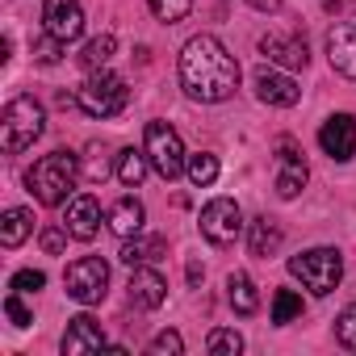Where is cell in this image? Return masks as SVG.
<instances>
[{"mask_svg": "<svg viewBox=\"0 0 356 356\" xmlns=\"http://www.w3.org/2000/svg\"><path fill=\"white\" fill-rule=\"evenodd\" d=\"M181 88L189 101H202V105H218V101H231L235 88H239V63L235 55L214 38V34H193L185 47H181Z\"/></svg>", "mask_w": 356, "mask_h": 356, "instance_id": "1", "label": "cell"}, {"mask_svg": "<svg viewBox=\"0 0 356 356\" xmlns=\"http://www.w3.org/2000/svg\"><path fill=\"white\" fill-rule=\"evenodd\" d=\"M80 176H84V172H80V155L67 151V147H59V151L42 155V159L26 172V189H30L42 206H67Z\"/></svg>", "mask_w": 356, "mask_h": 356, "instance_id": "2", "label": "cell"}, {"mask_svg": "<svg viewBox=\"0 0 356 356\" xmlns=\"http://www.w3.org/2000/svg\"><path fill=\"white\" fill-rule=\"evenodd\" d=\"M47 130V109L34 97H13L0 113V147L5 155H22L26 147H34Z\"/></svg>", "mask_w": 356, "mask_h": 356, "instance_id": "3", "label": "cell"}, {"mask_svg": "<svg viewBox=\"0 0 356 356\" xmlns=\"http://www.w3.org/2000/svg\"><path fill=\"white\" fill-rule=\"evenodd\" d=\"M126 101H130V88H126V80L122 76H113V72H88V80L76 88V105L88 113V118H113V113H122L126 109Z\"/></svg>", "mask_w": 356, "mask_h": 356, "instance_id": "4", "label": "cell"}, {"mask_svg": "<svg viewBox=\"0 0 356 356\" xmlns=\"http://www.w3.org/2000/svg\"><path fill=\"white\" fill-rule=\"evenodd\" d=\"M289 273H293L314 298H327V293L339 285V277H343V256H339L335 248H310V252H302V256L289 260Z\"/></svg>", "mask_w": 356, "mask_h": 356, "instance_id": "5", "label": "cell"}, {"mask_svg": "<svg viewBox=\"0 0 356 356\" xmlns=\"http://www.w3.org/2000/svg\"><path fill=\"white\" fill-rule=\"evenodd\" d=\"M143 151H147L151 168L163 176V181H176V176L185 172V163H189L181 134H176L168 122H147V130H143Z\"/></svg>", "mask_w": 356, "mask_h": 356, "instance_id": "6", "label": "cell"}, {"mask_svg": "<svg viewBox=\"0 0 356 356\" xmlns=\"http://www.w3.org/2000/svg\"><path fill=\"white\" fill-rule=\"evenodd\" d=\"M63 285H67V298H76L80 306H92L109 289V264L101 256H80L76 264H67Z\"/></svg>", "mask_w": 356, "mask_h": 356, "instance_id": "7", "label": "cell"}, {"mask_svg": "<svg viewBox=\"0 0 356 356\" xmlns=\"http://www.w3.org/2000/svg\"><path fill=\"white\" fill-rule=\"evenodd\" d=\"M239 231H243V214H239V206H235L231 197L206 202V210H202V235H206L210 243L227 248V243L239 239Z\"/></svg>", "mask_w": 356, "mask_h": 356, "instance_id": "8", "label": "cell"}, {"mask_svg": "<svg viewBox=\"0 0 356 356\" xmlns=\"http://www.w3.org/2000/svg\"><path fill=\"white\" fill-rule=\"evenodd\" d=\"M306 181H310V168H306V159H302V151H298V143L293 138H281L277 143V197H298L302 189H306Z\"/></svg>", "mask_w": 356, "mask_h": 356, "instance_id": "9", "label": "cell"}, {"mask_svg": "<svg viewBox=\"0 0 356 356\" xmlns=\"http://www.w3.org/2000/svg\"><path fill=\"white\" fill-rule=\"evenodd\" d=\"M318 147H323L327 159L348 163L356 155V118L352 113H331L323 122V130H318Z\"/></svg>", "mask_w": 356, "mask_h": 356, "instance_id": "10", "label": "cell"}, {"mask_svg": "<svg viewBox=\"0 0 356 356\" xmlns=\"http://www.w3.org/2000/svg\"><path fill=\"white\" fill-rule=\"evenodd\" d=\"M42 22H47V34H55L59 42H76L84 34L80 0H42Z\"/></svg>", "mask_w": 356, "mask_h": 356, "instance_id": "11", "label": "cell"}, {"mask_svg": "<svg viewBox=\"0 0 356 356\" xmlns=\"http://www.w3.org/2000/svg\"><path fill=\"white\" fill-rule=\"evenodd\" d=\"M260 55H264L268 63L285 67V72H298V67L310 63V51H306V42H302L298 34H264V38H260Z\"/></svg>", "mask_w": 356, "mask_h": 356, "instance_id": "12", "label": "cell"}, {"mask_svg": "<svg viewBox=\"0 0 356 356\" xmlns=\"http://www.w3.org/2000/svg\"><path fill=\"white\" fill-rule=\"evenodd\" d=\"M63 227H67L72 239H80V243L97 239V231H101V202H97L92 193H76V197L67 202V218H63Z\"/></svg>", "mask_w": 356, "mask_h": 356, "instance_id": "13", "label": "cell"}, {"mask_svg": "<svg viewBox=\"0 0 356 356\" xmlns=\"http://www.w3.org/2000/svg\"><path fill=\"white\" fill-rule=\"evenodd\" d=\"M327 63L343 80H356V26L343 22V26H335L327 34Z\"/></svg>", "mask_w": 356, "mask_h": 356, "instance_id": "14", "label": "cell"}, {"mask_svg": "<svg viewBox=\"0 0 356 356\" xmlns=\"http://www.w3.org/2000/svg\"><path fill=\"white\" fill-rule=\"evenodd\" d=\"M105 348V331L92 314H76L67 318V331H63V352L67 356H80V352H97Z\"/></svg>", "mask_w": 356, "mask_h": 356, "instance_id": "15", "label": "cell"}, {"mask_svg": "<svg viewBox=\"0 0 356 356\" xmlns=\"http://www.w3.org/2000/svg\"><path fill=\"white\" fill-rule=\"evenodd\" d=\"M256 97L264 101V105H281V109H289V105H298L302 101V88L285 76V72H260L256 76Z\"/></svg>", "mask_w": 356, "mask_h": 356, "instance_id": "16", "label": "cell"}, {"mask_svg": "<svg viewBox=\"0 0 356 356\" xmlns=\"http://www.w3.org/2000/svg\"><path fill=\"white\" fill-rule=\"evenodd\" d=\"M163 298H168V281H163L155 268L143 264V268L130 273V302H134V306H143V310H159Z\"/></svg>", "mask_w": 356, "mask_h": 356, "instance_id": "17", "label": "cell"}, {"mask_svg": "<svg viewBox=\"0 0 356 356\" xmlns=\"http://www.w3.org/2000/svg\"><path fill=\"white\" fill-rule=\"evenodd\" d=\"M143 218H147V210H143L138 197H122V202H113L109 214H105V222H109V231H113L118 239L138 235V231H143Z\"/></svg>", "mask_w": 356, "mask_h": 356, "instance_id": "18", "label": "cell"}, {"mask_svg": "<svg viewBox=\"0 0 356 356\" xmlns=\"http://www.w3.org/2000/svg\"><path fill=\"white\" fill-rule=\"evenodd\" d=\"M163 256H168V243H163L159 235H151V239H138V235H130V239L122 243V252H118V260H122V264H130V268L155 264V260H163Z\"/></svg>", "mask_w": 356, "mask_h": 356, "instance_id": "19", "label": "cell"}, {"mask_svg": "<svg viewBox=\"0 0 356 356\" xmlns=\"http://www.w3.org/2000/svg\"><path fill=\"white\" fill-rule=\"evenodd\" d=\"M281 243H285V231H281L273 218H252V227H248V248H252V256H277Z\"/></svg>", "mask_w": 356, "mask_h": 356, "instance_id": "20", "label": "cell"}, {"mask_svg": "<svg viewBox=\"0 0 356 356\" xmlns=\"http://www.w3.org/2000/svg\"><path fill=\"white\" fill-rule=\"evenodd\" d=\"M30 231H34V214L26 206L5 210V218H0V243H5V248H22L30 239Z\"/></svg>", "mask_w": 356, "mask_h": 356, "instance_id": "21", "label": "cell"}, {"mask_svg": "<svg viewBox=\"0 0 356 356\" xmlns=\"http://www.w3.org/2000/svg\"><path fill=\"white\" fill-rule=\"evenodd\" d=\"M227 298H231L235 314H256L260 310V293H256V285H252L248 273H231L227 277Z\"/></svg>", "mask_w": 356, "mask_h": 356, "instance_id": "22", "label": "cell"}, {"mask_svg": "<svg viewBox=\"0 0 356 356\" xmlns=\"http://www.w3.org/2000/svg\"><path fill=\"white\" fill-rule=\"evenodd\" d=\"M147 168H151L147 151H134V147L118 151V181H122L126 189H138V185H143V176H147Z\"/></svg>", "mask_w": 356, "mask_h": 356, "instance_id": "23", "label": "cell"}, {"mask_svg": "<svg viewBox=\"0 0 356 356\" xmlns=\"http://www.w3.org/2000/svg\"><path fill=\"white\" fill-rule=\"evenodd\" d=\"M113 51H118L113 34H97V38H88V42H84V51H80V67H88V72H101V67L113 59Z\"/></svg>", "mask_w": 356, "mask_h": 356, "instance_id": "24", "label": "cell"}, {"mask_svg": "<svg viewBox=\"0 0 356 356\" xmlns=\"http://www.w3.org/2000/svg\"><path fill=\"white\" fill-rule=\"evenodd\" d=\"M80 172H84V181H92V185H101L109 172H118V163H109V151L101 147V143H92L84 155H80Z\"/></svg>", "mask_w": 356, "mask_h": 356, "instance_id": "25", "label": "cell"}, {"mask_svg": "<svg viewBox=\"0 0 356 356\" xmlns=\"http://www.w3.org/2000/svg\"><path fill=\"white\" fill-rule=\"evenodd\" d=\"M185 172H189V181H193L197 189H210V185L218 181V155H210V151H197V155H189Z\"/></svg>", "mask_w": 356, "mask_h": 356, "instance_id": "26", "label": "cell"}, {"mask_svg": "<svg viewBox=\"0 0 356 356\" xmlns=\"http://www.w3.org/2000/svg\"><path fill=\"white\" fill-rule=\"evenodd\" d=\"M293 318H302V298H298L293 289H277V293H273V323L285 327V323H293Z\"/></svg>", "mask_w": 356, "mask_h": 356, "instance_id": "27", "label": "cell"}, {"mask_svg": "<svg viewBox=\"0 0 356 356\" xmlns=\"http://www.w3.org/2000/svg\"><path fill=\"white\" fill-rule=\"evenodd\" d=\"M147 9L163 22V26H176V22H185L193 13V0H147Z\"/></svg>", "mask_w": 356, "mask_h": 356, "instance_id": "28", "label": "cell"}, {"mask_svg": "<svg viewBox=\"0 0 356 356\" xmlns=\"http://www.w3.org/2000/svg\"><path fill=\"white\" fill-rule=\"evenodd\" d=\"M206 348H210L214 356H239V352H243V335H239V331H227V327H218V331H210Z\"/></svg>", "mask_w": 356, "mask_h": 356, "instance_id": "29", "label": "cell"}, {"mask_svg": "<svg viewBox=\"0 0 356 356\" xmlns=\"http://www.w3.org/2000/svg\"><path fill=\"white\" fill-rule=\"evenodd\" d=\"M147 352H151V356H181V352H185V339H181V331H159V335L147 343Z\"/></svg>", "mask_w": 356, "mask_h": 356, "instance_id": "30", "label": "cell"}, {"mask_svg": "<svg viewBox=\"0 0 356 356\" xmlns=\"http://www.w3.org/2000/svg\"><path fill=\"white\" fill-rule=\"evenodd\" d=\"M30 47H34V59H38V63H59V59H63V47H67V42H59L55 34H38V38H34Z\"/></svg>", "mask_w": 356, "mask_h": 356, "instance_id": "31", "label": "cell"}, {"mask_svg": "<svg viewBox=\"0 0 356 356\" xmlns=\"http://www.w3.org/2000/svg\"><path fill=\"white\" fill-rule=\"evenodd\" d=\"M335 339H339L348 352H356V302H352V306L335 318Z\"/></svg>", "mask_w": 356, "mask_h": 356, "instance_id": "32", "label": "cell"}, {"mask_svg": "<svg viewBox=\"0 0 356 356\" xmlns=\"http://www.w3.org/2000/svg\"><path fill=\"white\" fill-rule=\"evenodd\" d=\"M67 235H72L67 227H55V222H51V227H42V231H38V243H42V252H47V256H59V252L67 248Z\"/></svg>", "mask_w": 356, "mask_h": 356, "instance_id": "33", "label": "cell"}, {"mask_svg": "<svg viewBox=\"0 0 356 356\" xmlns=\"http://www.w3.org/2000/svg\"><path fill=\"white\" fill-rule=\"evenodd\" d=\"M5 314H9V323H13L17 331H26V327L34 323V314H30V306L22 302V293H17V289H13V293L5 298Z\"/></svg>", "mask_w": 356, "mask_h": 356, "instance_id": "34", "label": "cell"}, {"mask_svg": "<svg viewBox=\"0 0 356 356\" xmlns=\"http://www.w3.org/2000/svg\"><path fill=\"white\" fill-rule=\"evenodd\" d=\"M42 285H47V273H38V268H22L9 281V289H17V293H38Z\"/></svg>", "mask_w": 356, "mask_h": 356, "instance_id": "35", "label": "cell"}, {"mask_svg": "<svg viewBox=\"0 0 356 356\" xmlns=\"http://www.w3.org/2000/svg\"><path fill=\"white\" fill-rule=\"evenodd\" d=\"M202 277H206V268L193 260V264H189V285H202Z\"/></svg>", "mask_w": 356, "mask_h": 356, "instance_id": "36", "label": "cell"}, {"mask_svg": "<svg viewBox=\"0 0 356 356\" xmlns=\"http://www.w3.org/2000/svg\"><path fill=\"white\" fill-rule=\"evenodd\" d=\"M248 5H256V9H268V13H273V9H277V0H248Z\"/></svg>", "mask_w": 356, "mask_h": 356, "instance_id": "37", "label": "cell"}, {"mask_svg": "<svg viewBox=\"0 0 356 356\" xmlns=\"http://www.w3.org/2000/svg\"><path fill=\"white\" fill-rule=\"evenodd\" d=\"M335 5H339V0H323V9H335Z\"/></svg>", "mask_w": 356, "mask_h": 356, "instance_id": "38", "label": "cell"}]
</instances>
